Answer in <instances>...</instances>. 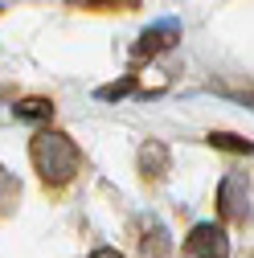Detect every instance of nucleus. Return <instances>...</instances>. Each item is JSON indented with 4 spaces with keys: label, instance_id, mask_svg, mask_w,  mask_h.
<instances>
[{
    "label": "nucleus",
    "instance_id": "obj_1",
    "mask_svg": "<svg viewBox=\"0 0 254 258\" xmlns=\"http://www.w3.org/2000/svg\"><path fill=\"white\" fill-rule=\"evenodd\" d=\"M29 160H33V168H37V176H41L45 188H66L78 176V168H82L78 144L66 132H53V127H45V132L33 136V144H29Z\"/></svg>",
    "mask_w": 254,
    "mask_h": 258
},
{
    "label": "nucleus",
    "instance_id": "obj_2",
    "mask_svg": "<svg viewBox=\"0 0 254 258\" xmlns=\"http://www.w3.org/2000/svg\"><path fill=\"white\" fill-rule=\"evenodd\" d=\"M217 213L226 221H234V225L250 221V176L246 172L221 176V184H217Z\"/></svg>",
    "mask_w": 254,
    "mask_h": 258
},
{
    "label": "nucleus",
    "instance_id": "obj_3",
    "mask_svg": "<svg viewBox=\"0 0 254 258\" xmlns=\"http://www.w3.org/2000/svg\"><path fill=\"white\" fill-rule=\"evenodd\" d=\"M180 258H230V238L221 225L213 221H201L188 230L184 246H180Z\"/></svg>",
    "mask_w": 254,
    "mask_h": 258
},
{
    "label": "nucleus",
    "instance_id": "obj_4",
    "mask_svg": "<svg viewBox=\"0 0 254 258\" xmlns=\"http://www.w3.org/2000/svg\"><path fill=\"white\" fill-rule=\"evenodd\" d=\"M180 41V25L176 21H160V25H152V29H144L140 33V41L132 45V61H152L156 53H164V49H172Z\"/></svg>",
    "mask_w": 254,
    "mask_h": 258
},
{
    "label": "nucleus",
    "instance_id": "obj_5",
    "mask_svg": "<svg viewBox=\"0 0 254 258\" xmlns=\"http://www.w3.org/2000/svg\"><path fill=\"white\" fill-rule=\"evenodd\" d=\"M172 242H168V230L156 217L140 221V258H168Z\"/></svg>",
    "mask_w": 254,
    "mask_h": 258
},
{
    "label": "nucleus",
    "instance_id": "obj_6",
    "mask_svg": "<svg viewBox=\"0 0 254 258\" xmlns=\"http://www.w3.org/2000/svg\"><path fill=\"white\" fill-rule=\"evenodd\" d=\"M140 168H144V180H160L168 172V148L148 140V148L140 152Z\"/></svg>",
    "mask_w": 254,
    "mask_h": 258
},
{
    "label": "nucleus",
    "instance_id": "obj_7",
    "mask_svg": "<svg viewBox=\"0 0 254 258\" xmlns=\"http://www.w3.org/2000/svg\"><path fill=\"white\" fill-rule=\"evenodd\" d=\"M13 115H17L21 123H49V119H53V103H49V99H21V103L13 107Z\"/></svg>",
    "mask_w": 254,
    "mask_h": 258
},
{
    "label": "nucleus",
    "instance_id": "obj_8",
    "mask_svg": "<svg viewBox=\"0 0 254 258\" xmlns=\"http://www.w3.org/2000/svg\"><path fill=\"white\" fill-rule=\"evenodd\" d=\"M17 201H21V180L0 164V217H9L17 209Z\"/></svg>",
    "mask_w": 254,
    "mask_h": 258
},
{
    "label": "nucleus",
    "instance_id": "obj_9",
    "mask_svg": "<svg viewBox=\"0 0 254 258\" xmlns=\"http://www.w3.org/2000/svg\"><path fill=\"white\" fill-rule=\"evenodd\" d=\"M209 144H213V148H221V152H234V156H250V140L230 136V132H213V136H209Z\"/></svg>",
    "mask_w": 254,
    "mask_h": 258
},
{
    "label": "nucleus",
    "instance_id": "obj_10",
    "mask_svg": "<svg viewBox=\"0 0 254 258\" xmlns=\"http://www.w3.org/2000/svg\"><path fill=\"white\" fill-rule=\"evenodd\" d=\"M70 9H119V13H132L140 9V0H66Z\"/></svg>",
    "mask_w": 254,
    "mask_h": 258
},
{
    "label": "nucleus",
    "instance_id": "obj_11",
    "mask_svg": "<svg viewBox=\"0 0 254 258\" xmlns=\"http://www.w3.org/2000/svg\"><path fill=\"white\" fill-rule=\"evenodd\" d=\"M132 90H136V78H123V82L99 86V99H103V103H115V99H123V94H132Z\"/></svg>",
    "mask_w": 254,
    "mask_h": 258
},
{
    "label": "nucleus",
    "instance_id": "obj_12",
    "mask_svg": "<svg viewBox=\"0 0 254 258\" xmlns=\"http://www.w3.org/2000/svg\"><path fill=\"white\" fill-rule=\"evenodd\" d=\"M90 258H123V254H119V250H115V246H103V250H94V254H90Z\"/></svg>",
    "mask_w": 254,
    "mask_h": 258
}]
</instances>
